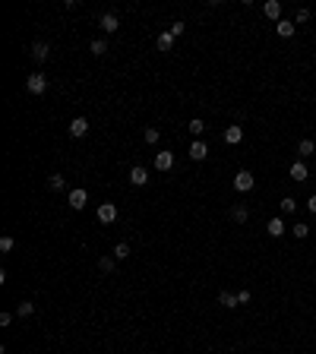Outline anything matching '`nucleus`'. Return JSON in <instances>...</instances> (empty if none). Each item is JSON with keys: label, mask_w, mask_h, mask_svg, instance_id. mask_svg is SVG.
Masks as SVG:
<instances>
[{"label": "nucleus", "mask_w": 316, "mask_h": 354, "mask_svg": "<svg viewBox=\"0 0 316 354\" xmlns=\"http://www.w3.org/2000/svg\"><path fill=\"white\" fill-rule=\"evenodd\" d=\"M26 89L32 95H44L48 92V76H44V73H32V76L26 79Z\"/></svg>", "instance_id": "obj_1"}, {"label": "nucleus", "mask_w": 316, "mask_h": 354, "mask_svg": "<svg viewBox=\"0 0 316 354\" xmlns=\"http://www.w3.org/2000/svg\"><path fill=\"white\" fill-rule=\"evenodd\" d=\"M253 184H256V177H253L250 171H237V174H234V190H237V193L253 190Z\"/></svg>", "instance_id": "obj_2"}, {"label": "nucleus", "mask_w": 316, "mask_h": 354, "mask_svg": "<svg viewBox=\"0 0 316 354\" xmlns=\"http://www.w3.org/2000/svg\"><path fill=\"white\" fill-rule=\"evenodd\" d=\"M86 133H89V120H86V117H73V120H70V136H73V139H82Z\"/></svg>", "instance_id": "obj_3"}, {"label": "nucleus", "mask_w": 316, "mask_h": 354, "mask_svg": "<svg viewBox=\"0 0 316 354\" xmlns=\"http://www.w3.org/2000/svg\"><path fill=\"white\" fill-rule=\"evenodd\" d=\"M114 218H117V206H114V202H101V206H98V222L101 225H111Z\"/></svg>", "instance_id": "obj_4"}, {"label": "nucleus", "mask_w": 316, "mask_h": 354, "mask_svg": "<svg viewBox=\"0 0 316 354\" xmlns=\"http://www.w3.org/2000/svg\"><path fill=\"white\" fill-rule=\"evenodd\" d=\"M86 202H89V193L82 190V187H76V190H70V209H86Z\"/></svg>", "instance_id": "obj_5"}, {"label": "nucleus", "mask_w": 316, "mask_h": 354, "mask_svg": "<svg viewBox=\"0 0 316 354\" xmlns=\"http://www.w3.org/2000/svg\"><path fill=\"white\" fill-rule=\"evenodd\" d=\"M187 152H190V158H193V161H202V158L209 155V146H206V142H202V139H193Z\"/></svg>", "instance_id": "obj_6"}, {"label": "nucleus", "mask_w": 316, "mask_h": 354, "mask_svg": "<svg viewBox=\"0 0 316 354\" xmlns=\"http://www.w3.org/2000/svg\"><path fill=\"white\" fill-rule=\"evenodd\" d=\"M98 26L104 29V32H117V29H120V19H117V13H101Z\"/></svg>", "instance_id": "obj_7"}, {"label": "nucleus", "mask_w": 316, "mask_h": 354, "mask_svg": "<svg viewBox=\"0 0 316 354\" xmlns=\"http://www.w3.org/2000/svg\"><path fill=\"white\" fill-rule=\"evenodd\" d=\"M155 168L158 171H171L174 168V152H158L155 155Z\"/></svg>", "instance_id": "obj_8"}, {"label": "nucleus", "mask_w": 316, "mask_h": 354, "mask_svg": "<svg viewBox=\"0 0 316 354\" xmlns=\"http://www.w3.org/2000/svg\"><path fill=\"white\" fill-rule=\"evenodd\" d=\"M130 184H133V187H146V184H149L146 168H139V164H136V168H130Z\"/></svg>", "instance_id": "obj_9"}, {"label": "nucleus", "mask_w": 316, "mask_h": 354, "mask_svg": "<svg viewBox=\"0 0 316 354\" xmlns=\"http://www.w3.org/2000/svg\"><path fill=\"white\" fill-rule=\"evenodd\" d=\"M262 13H266L269 19H282V3H278V0H266V3H262Z\"/></svg>", "instance_id": "obj_10"}, {"label": "nucleus", "mask_w": 316, "mask_h": 354, "mask_svg": "<svg viewBox=\"0 0 316 354\" xmlns=\"http://www.w3.org/2000/svg\"><path fill=\"white\" fill-rule=\"evenodd\" d=\"M266 231H269V234H272V237H282V234H284V231H288V225H284V222H282V218H269V225H266Z\"/></svg>", "instance_id": "obj_11"}, {"label": "nucleus", "mask_w": 316, "mask_h": 354, "mask_svg": "<svg viewBox=\"0 0 316 354\" xmlns=\"http://www.w3.org/2000/svg\"><path fill=\"white\" fill-rule=\"evenodd\" d=\"M240 139H244V130H240L237 124H234V127H228V130H224V142H228V146H237Z\"/></svg>", "instance_id": "obj_12"}, {"label": "nucleus", "mask_w": 316, "mask_h": 354, "mask_svg": "<svg viewBox=\"0 0 316 354\" xmlns=\"http://www.w3.org/2000/svg\"><path fill=\"white\" fill-rule=\"evenodd\" d=\"M48 54H51L48 41H35V44H32V57L38 60V64H41V60H48Z\"/></svg>", "instance_id": "obj_13"}, {"label": "nucleus", "mask_w": 316, "mask_h": 354, "mask_svg": "<svg viewBox=\"0 0 316 354\" xmlns=\"http://www.w3.org/2000/svg\"><path fill=\"white\" fill-rule=\"evenodd\" d=\"M275 29H278V35H282V38H291L297 26H294L291 19H278V22H275Z\"/></svg>", "instance_id": "obj_14"}, {"label": "nucleus", "mask_w": 316, "mask_h": 354, "mask_svg": "<svg viewBox=\"0 0 316 354\" xmlns=\"http://www.w3.org/2000/svg\"><path fill=\"white\" fill-rule=\"evenodd\" d=\"M155 48H158V51H171V48H174V35H171V32H161V35L155 38Z\"/></svg>", "instance_id": "obj_15"}, {"label": "nucleus", "mask_w": 316, "mask_h": 354, "mask_svg": "<svg viewBox=\"0 0 316 354\" xmlns=\"http://www.w3.org/2000/svg\"><path fill=\"white\" fill-rule=\"evenodd\" d=\"M307 177H310V171H307L304 161H294V164H291V180H307Z\"/></svg>", "instance_id": "obj_16"}, {"label": "nucleus", "mask_w": 316, "mask_h": 354, "mask_svg": "<svg viewBox=\"0 0 316 354\" xmlns=\"http://www.w3.org/2000/svg\"><path fill=\"white\" fill-rule=\"evenodd\" d=\"M313 152H316V142H313V139H300V142H297V155H300V158H310Z\"/></svg>", "instance_id": "obj_17"}, {"label": "nucleus", "mask_w": 316, "mask_h": 354, "mask_svg": "<svg viewBox=\"0 0 316 354\" xmlns=\"http://www.w3.org/2000/svg\"><path fill=\"white\" fill-rule=\"evenodd\" d=\"M218 304L228 307V310H231V307H240L237 304V294H231V291H221V294H218Z\"/></svg>", "instance_id": "obj_18"}, {"label": "nucleus", "mask_w": 316, "mask_h": 354, "mask_svg": "<svg viewBox=\"0 0 316 354\" xmlns=\"http://www.w3.org/2000/svg\"><path fill=\"white\" fill-rule=\"evenodd\" d=\"M231 218H234V222H247V218H250V209H247V206H240V202H237V206L231 209Z\"/></svg>", "instance_id": "obj_19"}, {"label": "nucleus", "mask_w": 316, "mask_h": 354, "mask_svg": "<svg viewBox=\"0 0 316 354\" xmlns=\"http://www.w3.org/2000/svg\"><path fill=\"white\" fill-rule=\"evenodd\" d=\"M187 130L193 133V139H199V136H202V130H206V124H202L199 117H193V120H190V127H187Z\"/></svg>", "instance_id": "obj_20"}, {"label": "nucleus", "mask_w": 316, "mask_h": 354, "mask_svg": "<svg viewBox=\"0 0 316 354\" xmlns=\"http://www.w3.org/2000/svg\"><path fill=\"white\" fill-rule=\"evenodd\" d=\"M278 206H282V212H284V215H291V212H297V199H294V196H284L282 202H278Z\"/></svg>", "instance_id": "obj_21"}, {"label": "nucleus", "mask_w": 316, "mask_h": 354, "mask_svg": "<svg viewBox=\"0 0 316 354\" xmlns=\"http://www.w3.org/2000/svg\"><path fill=\"white\" fill-rule=\"evenodd\" d=\"M35 313V304H32V300H22V304L16 307V316H19V320H22V316H32Z\"/></svg>", "instance_id": "obj_22"}, {"label": "nucleus", "mask_w": 316, "mask_h": 354, "mask_svg": "<svg viewBox=\"0 0 316 354\" xmlns=\"http://www.w3.org/2000/svg\"><path fill=\"white\" fill-rule=\"evenodd\" d=\"M111 256H114V259H126V256H130V244H124V240H120V244L114 247V253H111Z\"/></svg>", "instance_id": "obj_23"}, {"label": "nucleus", "mask_w": 316, "mask_h": 354, "mask_svg": "<svg viewBox=\"0 0 316 354\" xmlns=\"http://www.w3.org/2000/svg\"><path fill=\"white\" fill-rule=\"evenodd\" d=\"M89 48H92L95 57H98V54H104V51H108V41H104V38H92V44H89Z\"/></svg>", "instance_id": "obj_24"}, {"label": "nucleus", "mask_w": 316, "mask_h": 354, "mask_svg": "<svg viewBox=\"0 0 316 354\" xmlns=\"http://www.w3.org/2000/svg\"><path fill=\"white\" fill-rule=\"evenodd\" d=\"M48 187H51V190H63V187H66L63 174H51V177H48Z\"/></svg>", "instance_id": "obj_25"}, {"label": "nucleus", "mask_w": 316, "mask_h": 354, "mask_svg": "<svg viewBox=\"0 0 316 354\" xmlns=\"http://www.w3.org/2000/svg\"><path fill=\"white\" fill-rule=\"evenodd\" d=\"M291 234H294V237H307V234H310V225H304V222L291 225Z\"/></svg>", "instance_id": "obj_26"}, {"label": "nucleus", "mask_w": 316, "mask_h": 354, "mask_svg": "<svg viewBox=\"0 0 316 354\" xmlns=\"http://www.w3.org/2000/svg\"><path fill=\"white\" fill-rule=\"evenodd\" d=\"M98 269H101V272H114V256H101Z\"/></svg>", "instance_id": "obj_27"}, {"label": "nucleus", "mask_w": 316, "mask_h": 354, "mask_svg": "<svg viewBox=\"0 0 316 354\" xmlns=\"http://www.w3.org/2000/svg\"><path fill=\"white\" fill-rule=\"evenodd\" d=\"M13 247H16V240H13L10 234H3V237H0V250H3V253H10Z\"/></svg>", "instance_id": "obj_28"}, {"label": "nucleus", "mask_w": 316, "mask_h": 354, "mask_svg": "<svg viewBox=\"0 0 316 354\" xmlns=\"http://www.w3.org/2000/svg\"><path fill=\"white\" fill-rule=\"evenodd\" d=\"M171 35H174V38H180V35L187 32V22H171V29H168Z\"/></svg>", "instance_id": "obj_29"}, {"label": "nucleus", "mask_w": 316, "mask_h": 354, "mask_svg": "<svg viewBox=\"0 0 316 354\" xmlns=\"http://www.w3.org/2000/svg\"><path fill=\"white\" fill-rule=\"evenodd\" d=\"M158 136H161V133H158L155 127H146V142H149V146H155V142H158Z\"/></svg>", "instance_id": "obj_30"}, {"label": "nucleus", "mask_w": 316, "mask_h": 354, "mask_svg": "<svg viewBox=\"0 0 316 354\" xmlns=\"http://www.w3.org/2000/svg\"><path fill=\"white\" fill-rule=\"evenodd\" d=\"M307 19H310V10H307V6H300V10H297V19H294V26H297V22H307Z\"/></svg>", "instance_id": "obj_31"}, {"label": "nucleus", "mask_w": 316, "mask_h": 354, "mask_svg": "<svg viewBox=\"0 0 316 354\" xmlns=\"http://www.w3.org/2000/svg\"><path fill=\"white\" fill-rule=\"evenodd\" d=\"M237 304H250V291H247V288L237 291Z\"/></svg>", "instance_id": "obj_32"}, {"label": "nucleus", "mask_w": 316, "mask_h": 354, "mask_svg": "<svg viewBox=\"0 0 316 354\" xmlns=\"http://www.w3.org/2000/svg\"><path fill=\"white\" fill-rule=\"evenodd\" d=\"M13 322V313H0V326H10Z\"/></svg>", "instance_id": "obj_33"}, {"label": "nucleus", "mask_w": 316, "mask_h": 354, "mask_svg": "<svg viewBox=\"0 0 316 354\" xmlns=\"http://www.w3.org/2000/svg\"><path fill=\"white\" fill-rule=\"evenodd\" d=\"M307 209H310V212L316 215V193H313V196H310V199H307Z\"/></svg>", "instance_id": "obj_34"}]
</instances>
